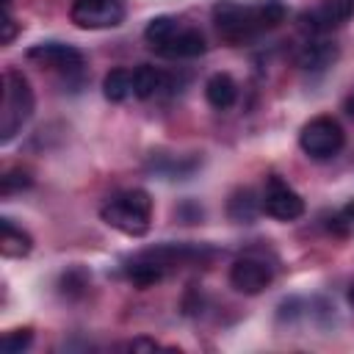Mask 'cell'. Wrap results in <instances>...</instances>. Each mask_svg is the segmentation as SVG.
<instances>
[{"label":"cell","instance_id":"1","mask_svg":"<svg viewBox=\"0 0 354 354\" xmlns=\"http://www.w3.org/2000/svg\"><path fill=\"white\" fill-rule=\"evenodd\" d=\"M288 8L282 0H257V3H238V0H218L213 6V25L227 44L252 41L257 33L282 25Z\"/></svg>","mask_w":354,"mask_h":354},{"label":"cell","instance_id":"2","mask_svg":"<svg viewBox=\"0 0 354 354\" xmlns=\"http://www.w3.org/2000/svg\"><path fill=\"white\" fill-rule=\"evenodd\" d=\"M100 218L122 235L141 238L152 224V196L144 188H127L108 196L100 207Z\"/></svg>","mask_w":354,"mask_h":354},{"label":"cell","instance_id":"3","mask_svg":"<svg viewBox=\"0 0 354 354\" xmlns=\"http://www.w3.org/2000/svg\"><path fill=\"white\" fill-rule=\"evenodd\" d=\"M36 100L28 77L19 69L3 72V100H0V144H11L17 133L33 116Z\"/></svg>","mask_w":354,"mask_h":354},{"label":"cell","instance_id":"4","mask_svg":"<svg viewBox=\"0 0 354 354\" xmlns=\"http://www.w3.org/2000/svg\"><path fill=\"white\" fill-rule=\"evenodd\" d=\"M346 144V133L335 116H313L299 130V147L313 160H329L335 158Z\"/></svg>","mask_w":354,"mask_h":354},{"label":"cell","instance_id":"5","mask_svg":"<svg viewBox=\"0 0 354 354\" xmlns=\"http://www.w3.org/2000/svg\"><path fill=\"white\" fill-rule=\"evenodd\" d=\"M69 19L83 30H108L124 22L122 0H72Z\"/></svg>","mask_w":354,"mask_h":354},{"label":"cell","instance_id":"6","mask_svg":"<svg viewBox=\"0 0 354 354\" xmlns=\"http://www.w3.org/2000/svg\"><path fill=\"white\" fill-rule=\"evenodd\" d=\"M260 199H263V213H268L277 221H296L304 216V199L279 174H271L266 180Z\"/></svg>","mask_w":354,"mask_h":354},{"label":"cell","instance_id":"7","mask_svg":"<svg viewBox=\"0 0 354 354\" xmlns=\"http://www.w3.org/2000/svg\"><path fill=\"white\" fill-rule=\"evenodd\" d=\"M25 55H28V61H33L41 69L66 72V75L80 72L83 64H86L83 53L77 47H72V44H64V41H41V44H33V47H28Z\"/></svg>","mask_w":354,"mask_h":354},{"label":"cell","instance_id":"8","mask_svg":"<svg viewBox=\"0 0 354 354\" xmlns=\"http://www.w3.org/2000/svg\"><path fill=\"white\" fill-rule=\"evenodd\" d=\"M274 279V268L260 257H238L230 266V285L243 296L263 293Z\"/></svg>","mask_w":354,"mask_h":354},{"label":"cell","instance_id":"9","mask_svg":"<svg viewBox=\"0 0 354 354\" xmlns=\"http://www.w3.org/2000/svg\"><path fill=\"white\" fill-rule=\"evenodd\" d=\"M351 17H354V0H321L315 8L299 17V25L307 33H326L332 28L346 25Z\"/></svg>","mask_w":354,"mask_h":354},{"label":"cell","instance_id":"10","mask_svg":"<svg viewBox=\"0 0 354 354\" xmlns=\"http://www.w3.org/2000/svg\"><path fill=\"white\" fill-rule=\"evenodd\" d=\"M205 50H207V41H205L202 30L183 28V25H180V30L169 41H163L160 47H155V53L163 55V58H196Z\"/></svg>","mask_w":354,"mask_h":354},{"label":"cell","instance_id":"11","mask_svg":"<svg viewBox=\"0 0 354 354\" xmlns=\"http://www.w3.org/2000/svg\"><path fill=\"white\" fill-rule=\"evenodd\" d=\"M337 61V44L335 41H326V39H315V41H307L299 55H296V64L307 72H324L326 66H332Z\"/></svg>","mask_w":354,"mask_h":354},{"label":"cell","instance_id":"12","mask_svg":"<svg viewBox=\"0 0 354 354\" xmlns=\"http://www.w3.org/2000/svg\"><path fill=\"white\" fill-rule=\"evenodd\" d=\"M205 100H207L210 108H216V111L232 108L235 100H238V83L232 80V75H227V72L210 75L207 83H205Z\"/></svg>","mask_w":354,"mask_h":354},{"label":"cell","instance_id":"13","mask_svg":"<svg viewBox=\"0 0 354 354\" xmlns=\"http://www.w3.org/2000/svg\"><path fill=\"white\" fill-rule=\"evenodd\" d=\"M263 210V199L254 194V188H238L232 191V196L227 199V216L235 224H252L257 218V213Z\"/></svg>","mask_w":354,"mask_h":354},{"label":"cell","instance_id":"14","mask_svg":"<svg viewBox=\"0 0 354 354\" xmlns=\"http://www.w3.org/2000/svg\"><path fill=\"white\" fill-rule=\"evenodd\" d=\"M33 249V238L30 232H25L22 227H17L11 218H0V254L3 257H25Z\"/></svg>","mask_w":354,"mask_h":354},{"label":"cell","instance_id":"15","mask_svg":"<svg viewBox=\"0 0 354 354\" xmlns=\"http://www.w3.org/2000/svg\"><path fill=\"white\" fill-rule=\"evenodd\" d=\"M166 83H169L166 72H160L152 64H141L133 69V97H138V100L155 97L160 88H166Z\"/></svg>","mask_w":354,"mask_h":354},{"label":"cell","instance_id":"16","mask_svg":"<svg viewBox=\"0 0 354 354\" xmlns=\"http://www.w3.org/2000/svg\"><path fill=\"white\" fill-rule=\"evenodd\" d=\"M124 274H127V279H130L136 288H152L155 282H160V279L166 277V271H163L158 263H152L149 257H144L141 252L127 260Z\"/></svg>","mask_w":354,"mask_h":354},{"label":"cell","instance_id":"17","mask_svg":"<svg viewBox=\"0 0 354 354\" xmlns=\"http://www.w3.org/2000/svg\"><path fill=\"white\" fill-rule=\"evenodd\" d=\"M102 94L108 102H124L133 94V69L116 66L102 77Z\"/></svg>","mask_w":354,"mask_h":354},{"label":"cell","instance_id":"18","mask_svg":"<svg viewBox=\"0 0 354 354\" xmlns=\"http://www.w3.org/2000/svg\"><path fill=\"white\" fill-rule=\"evenodd\" d=\"M177 30H180V22H177L174 17H169V14H160V17H152V19L147 22V28H144V39H147L149 47L155 50V47H160L163 41H169Z\"/></svg>","mask_w":354,"mask_h":354},{"label":"cell","instance_id":"19","mask_svg":"<svg viewBox=\"0 0 354 354\" xmlns=\"http://www.w3.org/2000/svg\"><path fill=\"white\" fill-rule=\"evenodd\" d=\"M30 185H33V177H30V171L22 169V166L8 169V171H3V177H0V194H3V196L19 194V191H25V188H30Z\"/></svg>","mask_w":354,"mask_h":354},{"label":"cell","instance_id":"20","mask_svg":"<svg viewBox=\"0 0 354 354\" xmlns=\"http://www.w3.org/2000/svg\"><path fill=\"white\" fill-rule=\"evenodd\" d=\"M33 343V329L30 326H22V329H11L0 337V351L3 354H22L28 351Z\"/></svg>","mask_w":354,"mask_h":354},{"label":"cell","instance_id":"21","mask_svg":"<svg viewBox=\"0 0 354 354\" xmlns=\"http://www.w3.org/2000/svg\"><path fill=\"white\" fill-rule=\"evenodd\" d=\"M86 288H88V274L83 268H69L61 277V290L69 293V296H80Z\"/></svg>","mask_w":354,"mask_h":354},{"label":"cell","instance_id":"22","mask_svg":"<svg viewBox=\"0 0 354 354\" xmlns=\"http://www.w3.org/2000/svg\"><path fill=\"white\" fill-rule=\"evenodd\" d=\"M335 230H337V232H354V202H348V205L335 216Z\"/></svg>","mask_w":354,"mask_h":354},{"label":"cell","instance_id":"23","mask_svg":"<svg viewBox=\"0 0 354 354\" xmlns=\"http://www.w3.org/2000/svg\"><path fill=\"white\" fill-rule=\"evenodd\" d=\"M17 33H19L17 19H14L11 14H6V17H3V44H11V41L17 39Z\"/></svg>","mask_w":354,"mask_h":354},{"label":"cell","instance_id":"24","mask_svg":"<svg viewBox=\"0 0 354 354\" xmlns=\"http://www.w3.org/2000/svg\"><path fill=\"white\" fill-rule=\"evenodd\" d=\"M124 348H130V351H152V348H158V343L147 340V337H138V340H130Z\"/></svg>","mask_w":354,"mask_h":354},{"label":"cell","instance_id":"25","mask_svg":"<svg viewBox=\"0 0 354 354\" xmlns=\"http://www.w3.org/2000/svg\"><path fill=\"white\" fill-rule=\"evenodd\" d=\"M346 299H348V304L354 307V279H351V285H348V293H346Z\"/></svg>","mask_w":354,"mask_h":354},{"label":"cell","instance_id":"26","mask_svg":"<svg viewBox=\"0 0 354 354\" xmlns=\"http://www.w3.org/2000/svg\"><path fill=\"white\" fill-rule=\"evenodd\" d=\"M346 108H348V113H351V116H354V94H351V97H348V102H346Z\"/></svg>","mask_w":354,"mask_h":354}]
</instances>
